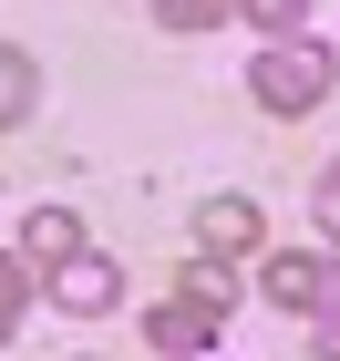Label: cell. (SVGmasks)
Wrapping results in <instances>:
<instances>
[{"label":"cell","instance_id":"30bf717a","mask_svg":"<svg viewBox=\"0 0 340 361\" xmlns=\"http://www.w3.org/2000/svg\"><path fill=\"white\" fill-rule=\"evenodd\" d=\"M155 21H165V31H217L227 0H155Z\"/></svg>","mask_w":340,"mask_h":361},{"label":"cell","instance_id":"9c48e42d","mask_svg":"<svg viewBox=\"0 0 340 361\" xmlns=\"http://www.w3.org/2000/svg\"><path fill=\"white\" fill-rule=\"evenodd\" d=\"M21 310H31V258L11 248V269H0V331H21Z\"/></svg>","mask_w":340,"mask_h":361},{"label":"cell","instance_id":"3957f363","mask_svg":"<svg viewBox=\"0 0 340 361\" xmlns=\"http://www.w3.org/2000/svg\"><path fill=\"white\" fill-rule=\"evenodd\" d=\"M258 289H268L289 320H310V331H320V320L340 310V258H299V248H279L268 269H258Z\"/></svg>","mask_w":340,"mask_h":361},{"label":"cell","instance_id":"52a82bcc","mask_svg":"<svg viewBox=\"0 0 340 361\" xmlns=\"http://www.w3.org/2000/svg\"><path fill=\"white\" fill-rule=\"evenodd\" d=\"M31 114H42V62L11 52L0 62V124H31Z\"/></svg>","mask_w":340,"mask_h":361},{"label":"cell","instance_id":"8992f818","mask_svg":"<svg viewBox=\"0 0 340 361\" xmlns=\"http://www.w3.org/2000/svg\"><path fill=\"white\" fill-rule=\"evenodd\" d=\"M21 258L31 269H73V258H83V217H73V207H31L21 217Z\"/></svg>","mask_w":340,"mask_h":361},{"label":"cell","instance_id":"277c9868","mask_svg":"<svg viewBox=\"0 0 340 361\" xmlns=\"http://www.w3.org/2000/svg\"><path fill=\"white\" fill-rule=\"evenodd\" d=\"M248 248H258V207H248V196H206V207H196V258L227 269V258H248Z\"/></svg>","mask_w":340,"mask_h":361},{"label":"cell","instance_id":"8fae6325","mask_svg":"<svg viewBox=\"0 0 340 361\" xmlns=\"http://www.w3.org/2000/svg\"><path fill=\"white\" fill-rule=\"evenodd\" d=\"M310 217H320V238H340V166L320 176V196H310Z\"/></svg>","mask_w":340,"mask_h":361},{"label":"cell","instance_id":"7c38bea8","mask_svg":"<svg viewBox=\"0 0 340 361\" xmlns=\"http://www.w3.org/2000/svg\"><path fill=\"white\" fill-rule=\"evenodd\" d=\"M310 351H320V361H340V310H330V320L310 331Z\"/></svg>","mask_w":340,"mask_h":361},{"label":"cell","instance_id":"7a4b0ae2","mask_svg":"<svg viewBox=\"0 0 340 361\" xmlns=\"http://www.w3.org/2000/svg\"><path fill=\"white\" fill-rule=\"evenodd\" d=\"M248 93L268 114H310L320 93H330V52H320V42H268V52L248 62Z\"/></svg>","mask_w":340,"mask_h":361},{"label":"cell","instance_id":"5b68a950","mask_svg":"<svg viewBox=\"0 0 340 361\" xmlns=\"http://www.w3.org/2000/svg\"><path fill=\"white\" fill-rule=\"evenodd\" d=\"M52 300L73 310V320H103V310L124 300V269H113V258H93V248H83V258H73V269H52Z\"/></svg>","mask_w":340,"mask_h":361},{"label":"cell","instance_id":"ba28073f","mask_svg":"<svg viewBox=\"0 0 340 361\" xmlns=\"http://www.w3.org/2000/svg\"><path fill=\"white\" fill-rule=\"evenodd\" d=\"M248 21L268 31V42H299V21H310V0H248Z\"/></svg>","mask_w":340,"mask_h":361},{"label":"cell","instance_id":"6da1fadb","mask_svg":"<svg viewBox=\"0 0 340 361\" xmlns=\"http://www.w3.org/2000/svg\"><path fill=\"white\" fill-rule=\"evenodd\" d=\"M217 331H227V269H217V258H196V269L175 279L165 300L144 310V341H155V351H175V361H186V351H206Z\"/></svg>","mask_w":340,"mask_h":361}]
</instances>
